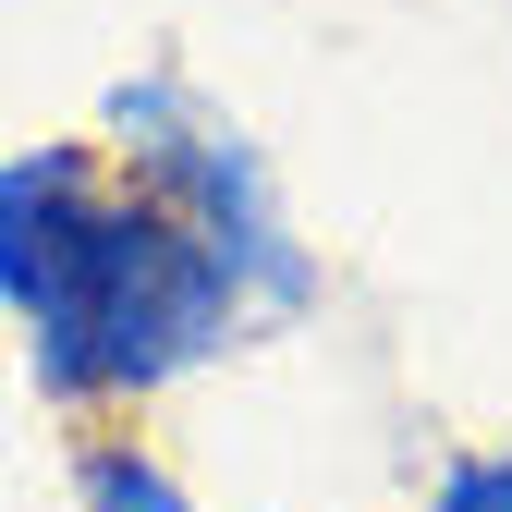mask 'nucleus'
<instances>
[{"label":"nucleus","instance_id":"f257e3e1","mask_svg":"<svg viewBox=\"0 0 512 512\" xmlns=\"http://www.w3.org/2000/svg\"><path fill=\"white\" fill-rule=\"evenodd\" d=\"M0 317L61 415H135L269 330L244 269L98 135L0 147Z\"/></svg>","mask_w":512,"mask_h":512},{"label":"nucleus","instance_id":"f03ea898","mask_svg":"<svg viewBox=\"0 0 512 512\" xmlns=\"http://www.w3.org/2000/svg\"><path fill=\"white\" fill-rule=\"evenodd\" d=\"M86 135L232 256L244 293H256V317H305V305H317V256H305V232H293V208H281L269 147H256L196 74H122V86L98 98Z\"/></svg>","mask_w":512,"mask_h":512},{"label":"nucleus","instance_id":"7ed1b4c3","mask_svg":"<svg viewBox=\"0 0 512 512\" xmlns=\"http://www.w3.org/2000/svg\"><path fill=\"white\" fill-rule=\"evenodd\" d=\"M74 512H208L196 488H183L147 439H122V427H86L74 439Z\"/></svg>","mask_w":512,"mask_h":512},{"label":"nucleus","instance_id":"20e7f679","mask_svg":"<svg viewBox=\"0 0 512 512\" xmlns=\"http://www.w3.org/2000/svg\"><path fill=\"white\" fill-rule=\"evenodd\" d=\"M427 512H512V452H464V464H439Z\"/></svg>","mask_w":512,"mask_h":512}]
</instances>
